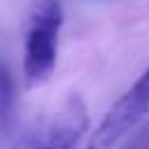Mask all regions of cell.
Returning <instances> with one entry per match:
<instances>
[{"mask_svg": "<svg viewBox=\"0 0 149 149\" xmlns=\"http://www.w3.org/2000/svg\"><path fill=\"white\" fill-rule=\"evenodd\" d=\"M61 26L63 7L58 0H37L33 5L23 40V79L28 88L42 86L54 74Z\"/></svg>", "mask_w": 149, "mask_h": 149, "instance_id": "1", "label": "cell"}, {"mask_svg": "<svg viewBox=\"0 0 149 149\" xmlns=\"http://www.w3.org/2000/svg\"><path fill=\"white\" fill-rule=\"evenodd\" d=\"M147 114H149V68L107 109V114L93 128L86 149H112L130 130H135Z\"/></svg>", "mask_w": 149, "mask_h": 149, "instance_id": "2", "label": "cell"}, {"mask_svg": "<svg viewBox=\"0 0 149 149\" xmlns=\"http://www.w3.org/2000/svg\"><path fill=\"white\" fill-rule=\"evenodd\" d=\"M88 126L86 105L79 95H70L65 107L58 112L54 123L37 137L28 140L26 149H74Z\"/></svg>", "mask_w": 149, "mask_h": 149, "instance_id": "3", "label": "cell"}, {"mask_svg": "<svg viewBox=\"0 0 149 149\" xmlns=\"http://www.w3.org/2000/svg\"><path fill=\"white\" fill-rule=\"evenodd\" d=\"M126 149H149V126H147V128H144V130H142V133H140Z\"/></svg>", "mask_w": 149, "mask_h": 149, "instance_id": "5", "label": "cell"}, {"mask_svg": "<svg viewBox=\"0 0 149 149\" xmlns=\"http://www.w3.org/2000/svg\"><path fill=\"white\" fill-rule=\"evenodd\" d=\"M12 107H14V79L9 70L0 63V126L9 121Z\"/></svg>", "mask_w": 149, "mask_h": 149, "instance_id": "4", "label": "cell"}]
</instances>
